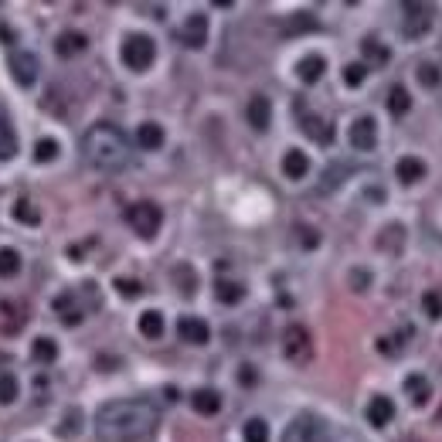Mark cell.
Here are the masks:
<instances>
[{
  "label": "cell",
  "mask_w": 442,
  "mask_h": 442,
  "mask_svg": "<svg viewBox=\"0 0 442 442\" xmlns=\"http://www.w3.org/2000/svg\"><path fill=\"white\" fill-rule=\"evenodd\" d=\"M78 418H82V415L72 408V412L65 415V422H61V436H72V432H75V429H78Z\"/></svg>",
  "instance_id": "cell-40"
},
{
  "label": "cell",
  "mask_w": 442,
  "mask_h": 442,
  "mask_svg": "<svg viewBox=\"0 0 442 442\" xmlns=\"http://www.w3.org/2000/svg\"><path fill=\"white\" fill-rule=\"evenodd\" d=\"M405 391H408V398H412L415 405H425V402L432 398V385H429V378H422V374H408V378H405Z\"/></svg>",
  "instance_id": "cell-19"
},
{
  "label": "cell",
  "mask_w": 442,
  "mask_h": 442,
  "mask_svg": "<svg viewBox=\"0 0 442 442\" xmlns=\"http://www.w3.org/2000/svg\"><path fill=\"white\" fill-rule=\"evenodd\" d=\"M85 34H78V31H68V34H61L58 41H54V52L61 54V58H72V54L78 52H85Z\"/></svg>",
  "instance_id": "cell-20"
},
{
  "label": "cell",
  "mask_w": 442,
  "mask_h": 442,
  "mask_svg": "<svg viewBox=\"0 0 442 442\" xmlns=\"http://www.w3.org/2000/svg\"><path fill=\"white\" fill-rule=\"evenodd\" d=\"M439 78H442V72L436 68V65H429V61H425V65H418V82H422V85H429V89H432V85H439Z\"/></svg>",
  "instance_id": "cell-36"
},
{
  "label": "cell",
  "mask_w": 442,
  "mask_h": 442,
  "mask_svg": "<svg viewBox=\"0 0 442 442\" xmlns=\"http://www.w3.org/2000/svg\"><path fill=\"white\" fill-rule=\"evenodd\" d=\"M191 408L198 412V415H218V408H221V395L211 388H198L191 395Z\"/></svg>",
  "instance_id": "cell-14"
},
{
  "label": "cell",
  "mask_w": 442,
  "mask_h": 442,
  "mask_svg": "<svg viewBox=\"0 0 442 442\" xmlns=\"http://www.w3.org/2000/svg\"><path fill=\"white\" fill-rule=\"evenodd\" d=\"M364 72H367L364 61H354V65L344 68V82H347V85H361V82H364Z\"/></svg>",
  "instance_id": "cell-35"
},
{
  "label": "cell",
  "mask_w": 442,
  "mask_h": 442,
  "mask_svg": "<svg viewBox=\"0 0 442 442\" xmlns=\"http://www.w3.org/2000/svg\"><path fill=\"white\" fill-rule=\"evenodd\" d=\"M398 238H402V225H388V238H381L378 245L388 249L391 256H395V252H398Z\"/></svg>",
  "instance_id": "cell-37"
},
{
  "label": "cell",
  "mask_w": 442,
  "mask_h": 442,
  "mask_svg": "<svg viewBox=\"0 0 442 442\" xmlns=\"http://www.w3.org/2000/svg\"><path fill=\"white\" fill-rule=\"evenodd\" d=\"M351 147L354 150H374V143H378V123L371 119V116H358L354 123H351Z\"/></svg>",
  "instance_id": "cell-8"
},
{
  "label": "cell",
  "mask_w": 442,
  "mask_h": 442,
  "mask_svg": "<svg viewBox=\"0 0 442 442\" xmlns=\"http://www.w3.org/2000/svg\"><path fill=\"white\" fill-rule=\"evenodd\" d=\"M316 21H313L310 14H300V17H293V21H286V34H303V31H316Z\"/></svg>",
  "instance_id": "cell-33"
},
{
  "label": "cell",
  "mask_w": 442,
  "mask_h": 442,
  "mask_svg": "<svg viewBox=\"0 0 442 442\" xmlns=\"http://www.w3.org/2000/svg\"><path fill=\"white\" fill-rule=\"evenodd\" d=\"M367 279H371V276H367L364 269H358V272H351V286H354V289H367Z\"/></svg>",
  "instance_id": "cell-42"
},
{
  "label": "cell",
  "mask_w": 442,
  "mask_h": 442,
  "mask_svg": "<svg viewBox=\"0 0 442 442\" xmlns=\"http://www.w3.org/2000/svg\"><path fill=\"white\" fill-rule=\"evenodd\" d=\"M136 147H143V150H160V147H163V130H160L156 123H143V126L136 130Z\"/></svg>",
  "instance_id": "cell-21"
},
{
  "label": "cell",
  "mask_w": 442,
  "mask_h": 442,
  "mask_svg": "<svg viewBox=\"0 0 442 442\" xmlns=\"http://www.w3.org/2000/svg\"><path fill=\"white\" fill-rule=\"evenodd\" d=\"M245 119L252 123V130H269V119H272V105L265 96H252L249 105H245Z\"/></svg>",
  "instance_id": "cell-11"
},
{
  "label": "cell",
  "mask_w": 442,
  "mask_h": 442,
  "mask_svg": "<svg viewBox=\"0 0 442 442\" xmlns=\"http://www.w3.org/2000/svg\"><path fill=\"white\" fill-rule=\"evenodd\" d=\"M391 418H395V402H391L388 395H374V398L367 402V422H371L374 429H385Z\"/></svg>",
  "instance_id": "cell-10"
},
{
  "label": "cell",
  "mask_w": 442,
  "mask_h": 442,
  "mask_svg": "<svg viewBox=\"0 0 442 442\" xmlns=\"http://www.w3.org/2000/svg\"><path fill=\"white\" fill-rule=\"evenodd\" d=\"M54 156H58V140H38L34 160H38V163H52Z\"/></svg>",
  "instance_id": "cell-30"
},
{
  "label": "cell",
  "mask_w": 442,
  "mask_h": 442,
  "mask_svg": "<svg viewBox=\"0 0 442 442\" xmlns=\"http://www.w3.org/2000/svg\"><path fill=\"white\" fill-rule=\"evenodd\" d=\"M177 330H181V337L187 340V344H198V347L211 340V327L201 320V316H181Z\"/></svg>",
  "instance_id": "cell-12"
},
{
  "label": "cell",
  "mask_w": 442,
  "mask_h": 442,
  "mask_svg": "<svg viewBox=\"0 0 442 442\" xmlns=\"http://www.w3.org/2000/svg\"><path fill=\"white\" fill-rule=\"evenodd\" d=\"M242 436H245V442H269V425H265V418H249L245 429H242Z\"/></svg>",
  "instance_id": "cell-27"
},
{
  "label": "cell",
  "mask_w": 442,
  "mask_h": 442,
  "mask_svg": "<svg viewBox=\"0 0 442 442\" xmlns=\"http://www.w3.org/2000/svg\"><path fill=\"white\" fill-rule=\"evenodd\" d=\"M156 429V408L150 402H109L96 415V436L105 442H136Z\"/></svg>",
  "instance_id": "cell-1"
},
{
  "label": "cell",
  "mask_w": 442,
  "mask_h": 442,
  "mask_svg": "<svg viewBox=\"0 0 442 442\" xmlns=\"http://www.w3.org/2000/svg\"><path fill=\"white\" fill-rule=\"evenodd\" d=\"M395 174H398V181L402 184H415V181L425 177V163H422L418 156H402L398 167H395Z\"/></svg>",
  "instance_id": "cell-16"
},
{
  "label": "cell",
  "mask_w": 442,
  "mask_h": 442,
  "mask_svg": "<svg viewBox=\"0 0 442 442\" xmlns=\"http://www.w3.org/2000/svg\"><path fill=\"white\" fill-rule=\"evenodd\" d=\"M14 398H17V378L3 371V374H0V402H3V405H10Z\"/></svg>",
  "instance_id": "cell-32"
},
{
  "label": "cell",
  "mask_w": 442,
  "mask_h": 442,
  "mask_svg": "<svg viewBox=\"0 0 442 442\" xmlns=\"http://www.w3.org/2000/svg\"><path fill=\"white\" fill-rule=\"evenodd\" d=\"M126 221H130V228L140 238H154L160 232V221H163V214L156 208L154 201H136L130 211H126Z\"/></svg>",
  "instance_id": "cell-6"
},
{
  "label": "cell",
  "mask_w": 442,
  "mask_h": 442,
  "mask_svg": "<svg viewBox=\"0 0 442 442\" xmlns=\"http://www.w3.org/2000/svg\"><path fill=\"white\" fill-rule=\"evenodd\" d=\"M388 109H391V116H405L412 109V99H408V92L402 85H395L388 92Z\"/></svg>",
  "instance_id": "cell-26"
},
{
  "label": "cell",
  "mask_w": 442,
  "mask_h": 442,
  "mask_svg": "<svg viewBox=\"0 0 442 442\" xmlns=\"http://www.w3.org/2000/svg\"><path fill=\"white\" fill-rule=\"evenodd\" d=\"M116 289H119L123 296H140V293H143V286H140L136 279H126V276H123V279H116Z\"/></svg>",
  "instance_id": "cell-39"
},
{
  "label": "cell",
  "mask_w": 442,
  "mask_h": 442,
  "mask_svg": "<svg viewBox=\"0 0 442 442\" xmlns=\"http://www.w3.org/2000/svg\"><path fill=\"white\" fill-rule=\"evenodd\" d=\"M85 156L99 167V170H123L130 163V140L123 136L119 126H109V123H96L92 130L85 133L82 140Z\"/></svg>",
  "instance_id": "cell-2"
},
{
  "label": "cell",
  "mask_w": 442,
  "mask_h": 442,
  "mask_svg": "<svg viewBox=\"0 0 442 442\" xmlns=\"http://www.w3.org/2000/svg\"><path fill=\"white\" fill-rule=\"evenodd\" d=\"M436 21V7L432 3H425V0H412V3H405L402 7V34L405 38H425L429 34V27Z\"/></svg>",
  "instance_id": "cell-3"
},
{
  "label": "cell",
  "mask_w": 442,
  "mask_h": 442,
  "mask_svg": "<svg viewBox=\"0 0 442 442\" xmlns=\"http://www.w3.org/2000/svg\"><path fill=\"white\" fill-rule=\"evenodd\" d=\"M154 58H156L154 38L133 34V38L123 41V61H126V68H133V72H147V68L154 65Z\"/></svg>",
  "instance_id": "cell-5"
},
{
  "label": "cell",
  "mask_w": 442,
  "mask_h": 442,
  "mask_svg": "<svg viewBox=\"0 0 442 442\" xmlns=\"http://www.w3.org/2000/svg\"><path fill=\"white\" fill-rule=\"evenodd\" d=\"M283 351L293 364H307L313 358V347H310V334L303 327H286V337H283Z\"/></svg>",
  "instance_id": "cell-7"
},
{
  "label": "cell",
  "mask_w": 442,
  "mask_h": 442,
  "mask_svg": "<svg viewBox=\"0 0 442 442\" xmlns=\"http://www.w3.org/2000/svg\"><path fill=\"white\" fill-rule=\"evenodd\" d=\"M14 218H17V221H24V225H38V218H41V214H38V208H34L27 198H21V201L14 205Z\"/></svg>",
  "instance_id": "cell-29"
},
{
  "label": "cell",
  "mask_w": 442,
  "mask_h": 442,
  "mask_svg": "<svg viewBox=\"0 0 442 442\" xmlns=\"http://www.w3.org/2000/svg\"><path fill=\"white\" fill-rule=\"evenodd\" d=\"M307 170H310V160L303 150H289L283 156V174H286L289 181H300V177H307Z\"/></svg>",
  "instance_id": "cell-17"
},
{
  "label": "cell",
  "mask_w": 442,
  "mask_h": 442,
  "mask_svg": "<svg viewBox=\"0 0 442 442\" xmlns=\"http://www.w3.org/2000/svg\"><path fill=\"white\" fill-rule=\"evenodd\" d=\"M31 351H34V361L38 364H54V358H58V344L52 337H38Z\"/></svg>",
  "instance_id": "cell-25"
},
{
  "label": "cell",
  "mask_w": 442,
  "mask_h": 442,
  "mask_svg": "<svg viewBox=\"0 0 442 442\" xmlns=\"http://www.w3.org/2000/svg\"><path fill=\"white\" fill-rule=\"evenodd\" d=\"M17 272H21V256H17L14 249H0V276L10 279V276H17Z\"/></svg>",
  "instance_id": "cell-28"
},
{
  "label": "cell",
  "mask_w": 442,
  "mask_h": 442,
  "mask_svg": "<svg viewBox=\"0 0 442 442\" xmlns=\"http://www.w3.org/2000/svg\"><path fill=\"white\" fill-rule=\"evenodd\" d=\"M296 72H300V78H303L307 85H313V82H320V75L327 72V61H323L320 54H307V58L296 65Z\"/></svg>",
  "instance_id": "cell-18"
},
{
  "label": "cell",
  "mask_w": 442,
  "mask_h": 442,
  "mask_svg": "<svg viewBox=\"0 0 442 442\" xmlns=\"http://www.w3.org/2000/svg\"><path fill=\"white\" fill-rule=\"evenodd\" d=\"M140 334H143V337H150V340L163 337V313H160V310H147V313H143V316H140Z\"/></svg>",
  "instance_id": "cell-22"
},
{
  "label": "cell",
  "mask_w": 442,
  "mask_h": 442,
  "mask_svg": "<svg viewBox=\"0 0 442 442\" xmlns=\"http://www.w3.org/2000/svg\"><path fill=\"white\" fill-rule=\"evenodd\" d=\"M177 276H181V293H194V289H198V276H194L187 265L177 269Z\"/></svg>",
  "instance_id": "cell-38"
},
{
  "label": "cell",
  "mask_w": 442,
  "mask_h": 442,
  "mask_svg": "<svg viewBox=\"0 0 442 442\" xmlns=\"http://www.w3.org/2000/svg\"><path fill=\"white\" fill-rule=\"evenodd\" d=\"M422 307H425V313H429L432 320H439L442 316V296L436 293V289H429V293L422 296Z\"/></svg>",
  "instance_id": "cell-34"
},
{
  "label": "cell",
  "mask_w": 442,
  "mask_h": 442,
  "mask_svg": "<svg viewBox=\"0 0 442 442\" xmlns=\"http://www.w3.org/2000/svg\"><path fill=\"white\" fill-rule=\"evenodd\" d=\"M14 154H17V136H14V130H10L7 116L0 112V160H10Z\"/></svg>",
  "instance_id": "cell-23"
},
{
  "label": "cell",
  "mask_w": 442,
  "mask_h": 442,
  "mask_svg": "<svg viewBox=\"0 0 442 442\" xmlns=\"http://www.w3.org/2000/svg\"><path fill=\"white\" fill-rule=\"evenodd\" d=\"M214 296H218L221 303L232 307V303H238V300L245 296V286H242V283H232V279H218V283H214Z\"/></svg>",
  "instance_id": "cell-24"
},
{
  "label": "cell",
  "mask_w": 442,
  "mask_h": 442,
  "mask_svg": "<svg viewBox=\"0 0 442 442\" xmlns=\"http://www.w3.org/2000/svg\"><path fill=\"white\" fill-rule=\"evenodd\" d=\"M361 48H364V54L371 58V61H378V65H385V61L391 58L388 48H385V45H378L374 38H364V45H361Z\"/></svg>",
  "instance_id": "cell-31"
},
{
  "label": "cell",
  "mask_w": 442,
  "mask_h": 442,
  "mask_svg": "<svg viewBox=\"0 0 442 442\" xmlns=\"http://www.w3.org/2000/svg\"><path fill=\"white\" fill-rule=\"evenodd\" d=\"M208 41V17L205 14H191L184 24V45L187 48H205Z\"/></svg>",
  "instance_id": "cell-13"
},
{
  "label": "cell",
  "mask_w": 442,
  "mask_h": 442,
  "mask_svg": "<svg viewBox=\"0 0 442 442\" xmlns=\"http://www.w3.org/2000/svg\"><path fill=\"white\" fill-rule=\"evenodd\" d=\"M300 123H303V130L310 133V136L316 140V143H323V147H327V143H334V126H330L327 119H320V116H313V112H307V116H303Z\"/></svg>",
  "instance_id": "cell-15"
},
{
  "label": "cell",
  "mask_w": 442,
  "mask_h": 442,
  "mask_svg": "<svg viewBox=\"0 0 442 442\" xmlns=\"http://www.w3.org/2000/svg\"><path fill=\"white\" fill-rule=\"evenodd\" d=\"M327 439H330V432H327L323 418L310 415V412L296 415L286 425V432H283V442H327Z\"/></svg>",
  "instance_id": "cell-4"
},
{
  "label": "cell",
  "mask_w": 442,
  "mask_h": 442,
  "mask_svg": "<svg viewBox=\"0 0 442 442\" xmlns=\"http://www.w3.org/2000/svg\"><path fill=\"white\" fill-rule=\"evenodd\" d=\"M340 181H344V163H337V167L330 170V177H323V191H327V187H337Z\"/></svg>",
  "instance_id": "cell-41"
},
{
  "label": "cell",
  "mask_w": 442,
  "mask_h": 442,
  "mask_svg": "<svg viewBox=\"0 0 442 442\" xmlns=\"http://www.w3.org/2000/svg\"><path fill=\"white\" fill-rule=\"evenodd\" d=\"M7 68H10V75H14L17 85H34V78H38V58L27 52H14L10 61H7Z\"/></svg>",
  "instance_id": "cell-9"
},
{
  "label": "cell",
  "mask_w": 442,
  "mask_h": 442,
  "mask_svg": "<svg viewBox=\"0 0 442 442\" xmlns=\"http://www.w3.org/2000/svg\"><path fill=\"white\" fill-rule=\"evenodd\" d=\"M0 41H3V45H10V41H14V38H10V31H7V27H3V31H0Z\"/></svg>",
  "instance_id": "cell-43"
}]
</instances>
